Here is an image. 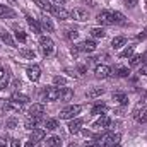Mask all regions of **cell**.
I'll use <instances>...</instances> for the list:
<instances>
[{"mask_svg": "<svg viewBox=\"0 0 147 147\" xmlns=\"http://www.w3.org/2000/svg\"><path fill=\"white\" fill-rule=\"evenodd\" d=\"M45 113V105H41V103H36V105H33L29 111H28V115H36V116H41Z\"/></svg>", "mask_w": 147, "mask_h": 147, "instance_id": "cell-20", "label": "cell"}, {"mask_svg": "<svg viewBox=\"0 0 147 147\" xmlns=\"http://www.w3.org/2000/svg\"><path fill=\"white\" fill-rule=\"evenodd\" d=\"M2 110L5 111V113H19V111H22V105H19L16 101H5L3 106H2Z\"/></svg>", "mask_w": 147, "mask_h": 147, "instance_id": "cell-11", "label": "cell"}, {"mask_svg": "<svg viewBox=\"0 0 147 147\" xmlns=\"http://www.w3.org/2000/svg\"><path fill=\"white\" fill-rule=\"evenodd\" d=\"M113 101H116V103H120V105H127L128 103V98H127V94H123V92H115L113 94Z\"/></svg>", "mask_w": 147, "mask_h": 147, "instance_id": "cell-27", "label": "cell"}, {"mask_svg": "<svg viewBox=\"0 0 147 147\" xmlns=\"http://www.w3.org/2000/svg\"><path fill=\"white\" fill-rule=\"evenodd\" d=\"M75 48H77L79 51H84V53H92V51H96L98 45H96V41H92V39H86L84 43L77 45Z\"/></svg>", "mask_w": 147, "mask_h": 147, "instance_id": "cell-6", "label": "cell"}, {"mask_svg": "<svg viewBox=\"0 0 147 147\" xmlns=\"http://www.w3.org/2000/svg\"><path fill=\"white\" fill-rule=\"evenodd\" d=\"M105 111H106V106H105V105H96L91 113H92V115H99V113H105Z\"/></svg>", "mask_w": 147, "mask_h": 147, "instance_id": "cell-39", "label": "cell"}, {"mask_svg": "<svg viewBox=\"0 0 147 147\" xmlns=\"http://www.w3.org/2000/svg\"><path fill=\"white\" fill-rule=\"evenodd\" d=\"M53 84H55V86H65V84H67V79H65L63 75H55V77H53Z\"/></svg>", "mask_w": 147, "mask_h": 147, "instance_id": "cell-36", "label": "cell"}, {"mask_svg": "<svg viewBox=\"0 0 147 147\" xmlns=\"http://www.w3.org/2000/svg\"><path fill=\"white\" fill-rule=\"evenodd\" d=\"M89 33H91V36L96 38V39H103V38L106 36V31H105L103 28H92Z\"/></svg>", "mask_w": 147, "mask_h": 147, "instance_id": "cell-25", "label": "cell"}, {"mask_svg": "<svg viewBox=\"0 0 147 147\" xmlns=\"http://www.w3.org/2000/svg\"><path fill=\"white\" fill-rule=\"evenodd\" d=\"M0 147H7V142H5V139H2V140H0Z\"/></svg>", "mask_w": 147, "mask_h": 147, "instance_id": "cell-49", "label": "cell"}, {"mask_svg": "<svg viewBox=\"0 0 147 147\" xmlns=\"http://www.w3.org/2000/svg\"><path fill=\"white\" fill-rule=\"evenodd\" d=\"M43 139H45V130H43V128H34L31 140H33V142H41Z\"/></svg>", "mask_w": 147, "mask_h": 147, "instance_id": "cell-26", "label": "cell"}, {"mask_svg": "<svg viewBox=\"0 0 147 147\" xmlns=\"http://www.w3.org/2000/svg\"><path fill=\"white\" fill-rule=\"evenodd\" d=\"M147 38V29H144L140 34H137V39H146Z\"/></svg>", "mask_w": 147, "mask_h": 147, "instance_id": "cell-45", "label": "cell"}, {"mask_svg": "<svg viewBox=\"0 0 147 147\" xmlns=\"http://www.w3.org/2000/svg\"><path fill=\"white\" fill-rule=\"evenodd\" d=\"M51 14L57 17V19H60V21H65V19H69L70 17V12H67L63 7H60V5H53L51 7Z\"/></svg>", "mask_w": 147, "mask_h": 147, "instance_id": "cell-8", "label": "cell"}, {"mask_svg": "<svg viewBox=\"0 0 147 147\" xmlns=\"http://www.w3.org/2000/svg\"><path fill=\"white\" fill-rule=\"evenodd\" d=\"M45 146L46 147H62V144H60V137H50V139H46Z\"/></svg>", "mask_w": 147, "mask_h": 147, "instance_id": "cell-30", "label": "cell"}, {"mask_svg": "<svg viewBox=\"0 0 147 147\" xmlns=\"http://www.w3.org/2000/svg\"><path fill=\"white\" fill-rule=\"evenodd\" d=\"M69 147H75V146H74V144H70V146H69Z\"/></svg>", "mask_w": 147, "mask_h": 147, "instance_id": "cell-53", "label": "cell"}, {"mask_svg": "<svg viewBox=\"0 0 147 147\" xmlns=\"http://www.w3.org/2000/svg\"><path fill=\"white\" fill-rule=\"evenodd\" d=\"M134 55V46H127L121 53H120V58H130Z\"/></svg>", "mask_w": 147, "mask_h": 147, "instance_id": "cell-35", "label": "cell"}, {"mask_svg": "<svg viewBox=\"0 0 147 147\" xmlns=\"http://www.w3.org/2000/svg\"><path fill=\"white\" fill-rule=\"evenodd\" d=\"M55 2H57V3H65L67 0H55Z\"/></svg>", "mask_w": 147, "mask_h": 147, "instance_id": "cell-51", "label": "cell"}, {"mask_svg": "<svg viewBox=\"0 0 147 147\" xmlns=\"http://www.w3.org/2000/svg\"><path fill=\"white\" fill-rule=\"evenodd\" d=\"M16 39H17V41H21V43H26V39H28V38H26V34H24L22 31H17V33H16Z\"/></svg>", "mask_w": 147, "mask_h": 147, "instance_id": "cell-41", "label": "cell"}, {"mask_svg": "<svg viewBox=\"0 0 147 147\" xmlns=\"http://www.w3.org/2000/svg\"><path fill=\"white\" fill-rule=\"evenodd\" d=\"M3 75H5V70H3V69H2V67H0V79H2V77H3Z\"/></svg>", "mask_w": 147, "mask_h": 147, "instance_id": "cell-50", "label": "cell"}, {"mask_svg": "<svg viewBox=\"0 0 147 147\" xmlns=\"http://www.w3.org/2000/svg\"><path fill=\"white\" fill-rule=\"evenodd\" d=\"M0 125H2V123H0Z\"/></svg>", "mask_w": 147, "mask_h": 147, "instance_id": "cell-54", "label": "cell"}, {"mask_svg": "<svg viewBox=\"0 0 147 147\" xmlns=\"http://www.w3.org/2000/svg\"><path fill=\"white\" fill-rule=\"evenodd\" d=\"M103 94H105V87H91V89L86 92L87 99H96V98H99V96H103Z\"/></svg>", "mask_w": 147, "mask_h": 147, "instance_id": "cell-17", "label": "cell"}, {"mask_svg": "<svg viewBox=\"0 0 147 147\" xmlns=\"http://www.w3.org/2000/svg\"><path fill=\"white\" fill-rule=\"evenodd\" d=\"M80 110L82 108L79 105H70V106H67V108H63L60 111V120H72L80 113Z\"/></svg>", "mask_w": 147, "mask_h": 147, "instance_id": "cell-3", "label": "cell"}, {"mask_svg": "<svg viewBox=\"0 0 147 147\" xmlns=\"http://www.w3.org/2000/svg\"><path fill=\"white\" fill-rule=\"evenodd\" d=\"M96 21H98L101 26H111V24H115L113 12H110V10H103V12H99V14L96 16Z\"/></svg>", "mask_w": 147, "mask_h": 147, "instance_id": "cell-4", "label": "cell"}, {"mask_svg": "<svg viewBox=\"0 0 147 147\" xmlns=\"http://www.w3.org/2000/svg\"><path fill=\"white\" fill-rule=\"evenodd\" d=\"M142 63H147V51L142 55Z\"/></svg>", "mask_w": 147, "mask_h": 147, "instance_id": "cell-48", "label": "cell"}, {"mask_svg": "<svg viewBox=\"0 0 147 147\" xmlns=\"http://www.w3.org/2000/svg\"><path fill=\"white\" fill-rule=\"evenodd\" d=\"M142 63V55H132L130 58H128V65L130 67H137V65H140Z\"/></svg>", "mask_w": 147, "mask_h": 147, "instance_id": "cell-31", "label": "cell"}, {"mask_svg": "<svg viewBox=\"0 0 147 147\" xmlns=\"http://www.w3.org/2000/svg\"><path fill=\"white\" fill-rule=\"evenodd\" d=\"M125 45H127V38L125 36H116V38H113V41H111V46L115 50H118V48H121Z\"/></svg>", "mask_w": 147, "mask_h": 147, "instance_id": "cell-23", "label": "cell"}, {"mask_svg": "<svg viewBox=\"0 0 147 147\" xmlns=\"http://www.w3.org/2000/svg\"><path fill=\"white\" fill-rule=\"evenodd\" d=\"M26 21H28L29 28H31V29H33V31H34L36 34H39V33L43 31V29H41V26H39V22H36V21H34V19L31 17V16H26Z\"/></svg>", "mask_w": 147, "mask_h": 147, "instance_id": "cell-22", "label": "cell"}, {"mask_svg": "<svg viewBox=\"0 0 147 147\" xmlns=\"http://www.w3.org/2000/svg\"><path fill=\"white\" fill-rule=\"evenodd\" d=\"M10 101H16V103H19V105H26V103H29V96H26V94H22V92H14V94L10 96Z\"/></svg>", "mask_w": 147, "mask_h": 147, "instance_id": "cell-18", "label": "cell"}, {"mask_svg": "<svg viewBox=\"0 0 147 147\" xmlns=\"http://www.w3.org/2000/svg\"><path fill=\"white\" fill-rule=\"evenodd\" d=\"M0 39L7 45V46H16V41H14V38L10 36V33H7V31H0Z\"/></svg>", "mask_w": 147, "mask_h": 147, "instance_id": "cell-21", "label": "cell"}, {"mask_svg": "<svg viewBox=\"0 0 147 147\" xmlns=\"http://www.w3.org/2000/svg\"><path fill=\"white\" fill-rule=\"evenodd\" d=\"M111 123L110 116H106V115H103L99 120H96L94 123H92V130H105V128H108Z\"/></svg>", "mask_w": 147, "mask_h": 147, "instance_id": "cell-10", "label": "cell"}, {"mask_svg": "<svg viewBox=\"0 0 147 147\" xmlns=\"http://www.w3.org/2000/svg\"><path fill=\"white\" fill-rule=\"evenodd\" d=\"M45 128H46V130H57V128H58V121L53 120V118H50V120L45 121Z\"/></svg>", "mask_w": 147, "mask_h": 147, "instance_id": "cell-34", "label": "cell"}, {"mask_svg": "<svg viewBox=\"0 0 147 147\" xmlns=\"http://www.w3.org/2000/svg\"><path fill=\"white\" fill-rule=\"evenodd\" d=\"M28 77L33 80V82H36V80H39V77H41V69L38 67V65H31V67H28Z\"/></svg>", "mask_w": 147, "mask_h": 147, "instance_id": "cell-16", "label": "cell"}, {"mask_svg": "<svg viewBox=\"0 0 147 147\" xmlns=\"http://www.w3.org/2000/svg\"><path fill=\"white\" fill-rule=\"evenodd\" d=\"M139 74H140V75H146V77H147V63H144V65L139 69Z\"/></svg>", "mask_w": 147, "mask_h": 147, "instance_id": "cell-44", "label": "cell"}, {"mask_svg": "<svg viewBox=\"0 0 147 147\" xmlns=\"http://www.w3.org/2000/svg\"><path fill=\"white\" fill-rule=\"evenodd\" d=\"M39 26H41V29L46 31V33H53V31H55V24L51 22V19H50L48 16H43V17L39 19Z\"/></svg>", "mask_w": 147, "mask_h": 147, "instance_id": "cell-12", "label": "cell"}, {"mask_svg": "<svg viewBox=\"0 0 147 147\" xmlns=\"http://www.w3.org/2000/svg\"><path fill=\"white\" fill-rule=\"evenodd\" d=\"M34 144H36V142H33V140H29V142H26V147H36Z\"/></svg>", "mask_w": 147, "mask_h": 147, "instance_id": "cell-47", "label": "cell"}, {"mask_svg": "<svg viewBox=\"0 0 147 147\" xmlns=\"http://www.w3.org/2000/svg\"><path fill=\"white\" fill-rule=\"evenodd\" d=\"M113 19H115V24H123V22L127 21V17H125L121 12H118V10L113 12Z\"/></svg>", "mask_w": 147, "mask_h": 147, "instance_id": "cell-33", "label": "cell"}, {"mask_svg": "<svg viewBox=\"0 0 147 147\" xmlns=\"http://www.w3.org/2000/svg\"><path fill=\"white\" fill-rule=\"evenodd\" d=\"M110 147H120V144H113V146H110Z\"/></svg>", "mask_w": 147, "mask_h": 147, "instance_id": "cell-52", "label": "cell"}, {"mask_svg": "<svg viewBox=\"0 0 147 147\" xmlns=\"http://www.w3.org/2000/svg\"><path fill=\"white\" fill-rule=\"evenodd\" d=\"M9 80H10V74L5 72V75L0 79V89H5V87L9 86Z\"/></svg>", "mask_w": 147, "mask_h": 147, "instance_id": "cell-37", "label": "cell"}, {"mask_svg": "<svg viewBox=\"0 0 147 147\" xmlns=\"http://www.w3.org/2000/svg\"><path fill=\"white\" fill-rule=\"evenodd\" d=\"M84 147H101V146H99V142H98V140H91V142L84 144Z\"/></svg>", "mask_w": 147, "mask_h": 147, "instance_id": "cell-42", "label": "cell"}, {"mask_svg": "<svg viewBox=\"0 0 147 147\" xmlns=\"http://www.w3.org/2000/svg\"><path fill=\"white\" fill-rule=\"evenodd\" d=\"M65 36L69 38V39H77L79 33H77L75 29H65Z\"/></svg>", "mask_w": 147, "mask_h": 147, "instance_id": "cell-40", "label": "cell"}, {"mask_svg": "<svg viewBox=\"0 0 147 147\" xmlns=\"http://www.w3.org/2000/svg\"><path fill=\"white\" fill-rule=\"evenodd\" d=\"M82 125H84V120H82V118H72L70 123H69V132H70V134L80 132V127H82Z\"/></svg>", "mask_w": 147, "mask_h": 147, "instance_id": "cell-15", "label": "cell"}, {"mask_svg": "<svg viewBox=\"0 0 147 147\" xmlns=\"http://www.w3.org/2000/svg\"><path fill=\"white\" fill-rule=\"evenodd\" d=\"M43 116H36V115H26V120H24V128L26 130H34L38 125L41 123Z\"/></svg>", "mask_w": 147, "mask_h": 147, "instance_id": "cell-5", "label": "cell"}, {"mask_svg": "<svg viewBox=\"0 0 147 147\" xmlns=\"http://www.w3.org/2000/svg\"><path fill=\"white\" fill-rule=\"evenodd\" d=\"M120 139H121L120 134H101V135H96L94 137V140H98L101 147H110L113 144H118Z\"/></svg>", "mask_w": 147, "mask_h": 147, "instance_id": "cell-1", "label": "cell"}, {"mask_svg": "<svg viewBox=\"0 0 147 147\" xmlns=\"http://www.w3.org/2000/svg\"><path fill=\"white\" fill-rule=\"evenodd\" d=\"M123 2H125V5H127V7H135L139 0H123Z\"/></svg>", "mask_w": 147, "mask_h": 147, "instance_id": "cell-43", "label": "cell"}, {"mask_svg": "<svg viewBox=\"0 0 147 147\" xmlns=\"http://www.w3.org/2000/svg\"><path fill=\"white\" fill-rule=\"evenodd\" d=\"M19 53H21L22 57H26V58H29V60H34V57H36L33 50H29V48H24V46H22V48L19 50Z\"/></svg>", "mask_w": 147, "mask_h": 147, "instance_id": "cell-32", "label": "cell"}, {"mask_svg": "<svg viewBox=\"0 0 147 147\" xmlns=\"http://www.w3.org/2000/svg\"><path fill=\"white\" fill-rule=\"evenodd\" d=\"M0 17H16V12L12 9H9L7 5L0 3Z\"/></svg>", "mask_w": 147, "mask_h": 147, "instance_id": "cell-24", "label": "cell"}, {"mask_svg": "<svg viewBox=\"0 0 147 147\" xmlns=\"http://www.w3.org/2000/svg\"><path fill=\"white\" fill-rule=\"evenodd\" d=\"M10 147H21V142H19L17 139H14V140L10 142Z\"/></svg>", "mask_w": 147, "mask_h": 147, "instance_id": "cell-46", "label": "cell"}, {"mask_svg": "<svg viewBox=\"0 0 147 147\" xmlns=\"http://www.w3.org/2000/svg\"><path fill=\"white\" fill-rule=\"evenodd\" d=\"M74 98V91L70 87H62L60 89V99L62 101H72Z\"/></svg>", "mask_w": 147, "mask_h": 147, "instance_id": "cell-19", "label": "cell"}, {"mask_svg": "<svg viewBox=\"0 0 147 147\" xmlns=\"http://www.w3.org/2000/svg\"><path fill=\"white\" fill-rule=\"evenodd\" d=\"M39 48H41L45 57H51L55 53V43L51 41V38H48V36L39 38Z\"/></svg>", "mask_w": 147, "mask_h": 147, "instance_id": "cell-2", "label": "cell"}, {"mask_svg": "<svg viewBox=\"0 0 147 147\" xmlns=\"http://www.w3.org/2000/svg\"><path fill=\"white\" fill-rule=\"evenodd\" d=\"M113 74L116 75V77H128L130 75V69H127V67H116Z\"/></svg>", "mask_w": 147, "mask_h": 147, "instance_id": "cell-28", "label": "cell"}, {"mask_svg": "<svg viewBox=\"0 0 147 147\" xmlns=\"http://www.w3.org/2000/svg\"><path fill=\"white\" fill-rule=\"evenodd\" d=\"M70 17L79 22H84V21H89V12L86 9H74L70 12Z\"/></svg>", "mask_w": 147, "mask_h": 147, "instance_id": "cell-7", "label": "cell"}, {"mask_svg": "<svg viewBox=\"0 0 147 147\" xmlns=\"http://www.w3.org/2000/svg\"><path fill=\"white\" fill-rule=\"evenodd\" d=\"M5 127H7L9 130H14V128L17 127V120H16V118H9V120L5 121Z\"/></svg>", "mask_w": 147, "mask_h": 147, "instance_id": "cell-38", "label": "cell"}, {"mask_svg": "<svg viewBox=\"0 0 147 147\" xmlns=\"http://www.w3.org/2000/svg\"><path fill=\"white\" fill-rule=\"evenodd\" d=\"M132 116H134L139 123H146V121H147V110L139 106V108H135V110H134Z\"/></svg>", "mask_w": 147, "mask_h": 147, "instance_id": "cell-14", "label": "cell"}, {"mask_svg": "<svg viewBox=\"0 0 147 147\" xmlns=\"http://www.w3.org/2000/svg\"><path fill=\"white\" fill-rule=\"evenodd\" d=\"M45 98H46V101H57V99H60V89L55 87V86L46 87L45 89Z\"/></svg>", "mask_w": 147, "mask_h": 147, "instance_id": "cell-9", "label": "cell"}, {"mask_svg": "<svg viewBox=\"0 0 147 147\" xmlns=\"http://www.w3.org/2000/svg\"><path fill=\"white\" fill-rule=\"evenodd\" d=\"M34 2L38 3V7H39L41 10H46V12H51V7H53V5H51V3H50L48 0H34Z\"/></svg>", "mask_w": 147, "mask_h": 147, "instance_id": "cell-29", "label": "cell"}, {"mask_svg": "<svg viewBox=\"0 0 147 147\" xmlns=\"http://www.w3.org/2000/svg\"><path fill=\"white\" fill-rule=\"evenodd\" d=\"M110 74L111 69L108 65H96V69H94V75L98 79H106V77H110Z\"/></svg>", "mask_w": 147, "mask_h": 147, "instance_id": "cell-13", "label": "cell"}]
</instances>
